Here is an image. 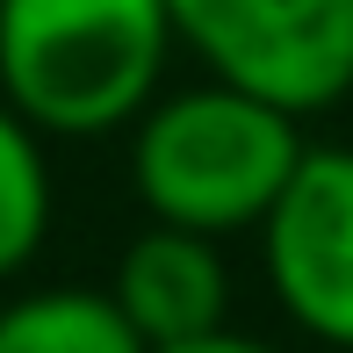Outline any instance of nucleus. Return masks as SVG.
<instances>
[{
	"label": "nucleus",
	"mask_w": 353,
	"mask_h": 353,
	"mask_svg": "<svg viewBox=\"0 0 353 353\" xmlns=\"http://www.w3.org/2000/svg\"><path fill=\"white\" fill-rule=\"evenodd\" d=\"M181 51L166 0H0V101L43 137H116Z\"/></svg>",
	"instance_id": "2"
},
{
	"label": "nucleus",
	"mask_w": 353,
	"mask_h": 353,
	"mask_svg": "<svg viewBox=\"0 0 353 353\" xmlns=\"http://www.w3.org/2000/svg\"><path fill=\"white\" fill-rule=\"evenodd\" d=\"M303 144V116L202 72L188 87H159L130 123V188L152 223L238 238L260 231Z\"/></svg>",
	"instance_id": "1"
},
{
	"label": "nucleus",
	"mask_w": 353,
	"mask_h": 353,
	"mask_svg": "<svg viewBox=\"0 0 353 353\" xmlns=\"http://www.w3.org/2000/svg\"><path fill=\"white\" fill-rule=\"evenodd\" d=\"M108 296L130 317L144 353L202 339V332H223L231 325V260H223V238L181 231V223H144L130 245L116 252Z\"/></svg>",
	"instance_id": "5"
},
{
	"label": "nucleus",
	"mask_w": 353,
	"mask_h": 353,
	"mask_svg": "<svg viewBox=\"0 0 353 353\" xmlns=\"http://www.w3.org/2000/svg\"><path fill=\"white\" fill-rule=\"evenodd\" d=\"M37 123H22L8 101H0V281L29 274L51 238L58 216V188H51V152H43Z\"/></svg>",
	"instance_id": "7"
},
{
	"label": "nucleus",
	"mask_w": 353,
	"mask_h": 353,
	"mask_svg": "<svg viewBox=\"0 0 353 353\" xmlns=\"http://www.w3.org/2000/svg\"><path fill=\"white\" fill-rule=\"evenodd\" d=\"M152 353H281L274 339H252V332H202V339H181V346H152Z\"/></svg>",
	"instance_id": "8"
},
{
	"label": "nucleus",
	"mask_w": 353,
	"mask_h": 353,
	"mask_svg": "<svg viewBox=\"0 0 353 353\" xmlns=\"http://www.w3.org/2000/svg\"><path fill=\"white\" fill-rule=\"evenodd\" d=\"M260 274L310 346L353 353V144H303L260 216Z\"/></svg>",
	"instance_id": "4"
},
{
	"label": "nucleus",
	"mask_w": 353,
	"mask_h": 353,
	"mask_svg": "<svg viewBox=\"0 0 353 353\" xmlns=\"http://www.w3.org/2000/svg\"><path fill=\"white\" fill-rule=\"evenodd\" d=\"M166 14L210 79L288 116H325L353 94V0H166Z\"/></svg>",
	"instance_id": "3"
},
{
	"label": "nucleus",
	"mask_w": 353,
	"mask_h": 353,
	"mask_svg": "<svg viewBox=\"0 0 353 353\" xmlns=\"http://www.w3.org/2000/svg\"><path fill=\"white\" fill-rule=\"evenodd\" d=\"M0 353H144L108 288H22L0 303Z\"/></svg>",
	"instance_id": "6"
}]
</instances>
